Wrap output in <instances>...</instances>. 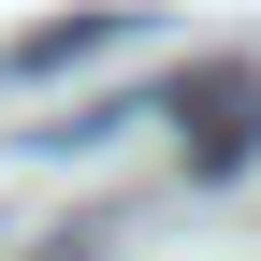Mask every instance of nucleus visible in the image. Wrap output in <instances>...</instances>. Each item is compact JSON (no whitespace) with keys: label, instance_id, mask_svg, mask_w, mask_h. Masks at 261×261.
<instances>
[{"label":"nucleus","instance_id":"f257e3e1","mask_svg":"<svg viewBox=\"0 0 261 261\" xmlns=\"http://www.w3.org/2000/svg\"><path fill=\"white\" fill-rule=\"evenodd\" d=\"M174 145H189V174H232V160H261V73H203L174 102Z\"/></svg>","mask_w":261,"mask_h":261},{"label":"nucleus","instance_id":"f03ea898","mask_svg":"<svg viewBox=\"0 0 261 261\" xmlns=\"http://www.w3.org/2000/svg\"><path fill=\"white\" fill-rule=\"evenodd\" d=\"M102 44H130L116 15H87V29H29V44H15V73H73V58H102Z\"/></svg>","mask_w":261,"mask_h":261},{"label":"nucleus","instance_id":"7ed1b4c3","mask_svg":"<svg viewBox=\"0 0 261 261\" xmlns=\"http://www.w3.org/2000/svg\"><path fill=\"white\" fill-rule=\"evenodd\" d=\"M58 261H102V218H87V232H73V247H58Z\"/></svg>","mask_w":261,"mask_h":261}]
</instances>
